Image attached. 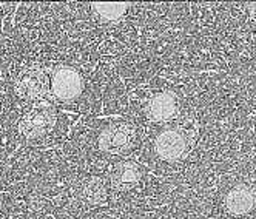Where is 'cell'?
Returning a JSON list of instances; mask_svg holds the SVG:
<instances>
[{"label":"cell","mask_w":256,"mask_h":219,"mask_svg":"<svg viewBox=\"0 0 256 219\" xmlns=\"http://www.w3.org/2000/svg\"><path fill=\"white\" fill-rule=\"evenodd\" d=\"M252 14L256 17V4H253V5H252Z\"/></svg>","instance_id":"8fae6325"},{"label":"cell","mask_w":256,"mask_h":219,"mask_svg":"<svg viewBox=\"0 0 256 219\" xmlns=\"http://www.w3.org/2000/svg\"><path fill=\"white\" fill-rule=\"evenodd\" d=\"M52 94L59 100H71L78 98L84 90V80L79 72L71 66H58L51 80Z\"/></svg>","instance_id":"7a4b0ae2"},{"label":"cell","mask_w":256,"mask_h":219,"mask_svg":"<svg viewBox=\"0 0 256 219\" xmlns=\"http://www.w3.org/2000/svg\"><path fill=\"white\" fill-rule=\"evenodd\" d=\"M100 219H112V218H100Z\"/></svg>","instance_id":"7c38bea8"},{"label":"cell","mask_w":256,"mask_h":219,"mask_svg":"<svg viewBox=\"0 0 256 219\" xmlns=\"http://www.w3.org/2000/svg\"><path fill=\"white\" fill-rule=\"evenodd\" d=\"M156 153L166 160H174L186 153L188 142L186 134L179 130L162 132L156 139Z\"/></svg>","instance_id":"277c9868"},{"label":"cell","mask_w":256,"mask_h":219,"mask_svg":"<svg viewBox=\"0 0 256 219\" xmlns=\"http://www.w3.org/2000/svg\"><path fill=\"white\" fill-rule=\"evenodd\" d=\"M84 193H85V198L93 204H99V202H102V200H105V198H106V190H105L104 182L98 178H93V179L88 180Z\"/></svg>","instance_id":"30bf717a"},{"label":"cell","mask_w":256,"mask_h":219,"mask_svg":"<svg viewBox=\"0 0 256 219\" xmlns=\"http://www.w3.org/2000/svg\"><path fill=\"white\" fill-rule=\"evenodd\" d=\"M54 124H56V112L50 105H36L22 116L19 130L26 138H38L48 133Z\"/></svg>","instance_id":"6da1fadb"},{"label":"cell","mask_w":256,"mask_h":219,"mask_svg":"<svg viewBox=\"0 0 256 219\" xmlns=\"http://www.w3.org/2000/svg\"><path fill=\"white\" fill-rule=\"evenodd\" d=\"M140 179V170L136 164L133 162H120L116 166L112 180H113V186L116 188L120 190H126V188H132L134 187Z\"/></svg>","instance_id":"ba28073f"},{"label":"cell","mask_w":256,"mask_h":219,"mask_svg":"<svg viewBox=\"0 0 256 219\" xmlns=\"http://www.w3.org/2000/svg\"><path fill=\"white\" fill-rule=\"evenodd\" d=\"M93 8L96 10V12L100 17H104V19L116 20V19H119L120 16L125 14L128 5L120 4V2H116V4H93Z\"/></svg>","instance_id":"9c48e42d"},{"label":"cell","mask_w":256,"mask_h":219,"mask_svg":"<svg viewBox=\"0 0 256 219\" xmlns=\"http://www.w3.org/2000/svg\"><path fill=\"white\" fill-rule=\"evenodd\" d=\"M134 136V128L130 124L118 122L106 126V128L99 136V145L105 152L118 153L128 147Z\"/></svg>","instance_id":"3957f363"},{"label":"cell","mask_w":256,"mask_h":219,"mask_svg":"<svg viewBox=\"0 0 256 219\" xmlns=\"http://www.w3.org/2000/svg\"><path fill=\"white\" fill-rule=\"evenodd\" d=\"M256 204L254 192L246 186H238L228 192L226 198V207L233 214H246Z\"/></svg>","instance_id":"8992f818"},{"label":"cell","mask_w":256,"mask_h":219,"mask_svg":"<svg viewBox=\"0 0 256 219\" xmlns=\"http://www.w3.org/2000/svg\"><path fill=\"white\" fill-rule=\"evenodd\" d=\"M46 90H48V84L45 74L42 71H36V70L25 72L16 85L17 96L25 100H36L45 96Z\"/></svg>","instance_id":"5b68a950"},{"label":"cell","mask_w":256,"mask_h":219,"mask_svg":"<svg viewBox=\"0 0 256 219\" xmlns=\"http://www.w3.org/2000/svg\"><path fill=\"white\" fill-rule=\"evenodd\" d=\"M176 112H178V100L172 93L156 94L147 106L148 118L158 122L168 120L176 114Z\"/></svg>","instance_id":"52a82bcc"}]
</instances>
